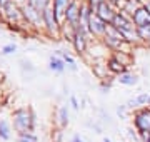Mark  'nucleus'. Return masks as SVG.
<instances>
[{"label": "nucleus", "mask_w": 150, "mask_h": 142, "mask_svg": "<svg viewBox=\"0 0 150 142\" xmlns=\"http://www.w3.org/2000/svg\"><path fill=\"white\" fill-rule=\"evenodd\" d=\"M0 13L8 23H20L23 20V13H22V7L17 2H10L5 7L0 9Z\"/></svg>", "instance_id": "f257e3e1"}, {"label": "nucleus", "mask_w": 150, "mask_h": 142, "mask_svg": "<svg viewBox=\"0 0 150 142\" xmlns=\"http://www.w3.org/2000/svg\"><path fill=\"white\" fill-rule=\"evenodd\" d=\"M22 7V13H23V20L33 27H42L43 25V12L37 10L35 7H32L30 4H23Z\"/></svg>", "instance_id": "f03ea898"}, {"label": "nucleus", "mask_w": 150, "mask_h": 142, "mask_svg": "<svg viewBox=\"0 0 150 142\" xmlns=\"http://www.w3.org/2000/svg\"><path fill=\"white\" fill-rule=\"evenodd\" d=\"M82 2L83 0H74L72 4H70L69 10L65 13V22L72 25V27L77 30V28L80 27V22H82Z\"/></svg>", "instance_id": "7ed1b4c3"}, {"label": "nucleus", "mask_w": 150, "mask_h": 142, "mask_svg": "<svg viewBox=\"0 0 150 142\" xmlns=\"http://www.w3.org/2000/svg\"><path fill=\"white\" fill-rule=\"evenodd\" d=\"M43 27L47 28L48 33H52V35H59L60 30H62V23L55 17V12L52 9V5L43 10Z\"/></svg>", "instance_id": "20e7f679"}, {"label": "nucleus", "mask_w": 150, "mask_h": 142, "mask_svg": "<svg viewBox=\"0 0 150 142\" xmlns=\"http://www.w3.org/2000/svg\"><path fill=\"white\" fill-rule=\"evenodd\" d=\"M107 25H108L107 22H103L95 12H92L90 18H88V23H87V30H88V33H92L93 37H105Z\"/></svg>", "instance_id": "39448f33"}, {"label": "nucleus", "mask_w": 150, "mask_h": 142, "mask_svg": "<svg viewBox=\"0 0 150 142\" xmlns=\"http://www.w3.org/2000/svg\"><path fill=\"white\" fill-rule=\"evenodd\" d=\"M93 12H95L97 15L102 18L103 22H107V23H112L113 20V17L117 15V9L108 2V0H105V2H102L100 5H97L95 9H93Z\"/></svg>", "instance_id": "423d86ee"}, {"label": "nucleus", "mask_w": 150, "mask_h": 142, "mask_svg": "<svg viewBox=\"0 0 150 142\" xmlns=\"http://www.w3.org/2000/svg\"><path fill=\"white\" fill-rule=\"evenodd\" d=\"M135 127L140 134H150V109H140L135 112Z\"/></svg>", "instance_id": "0eeeda50"}, {"label": "nucleus", "mask_w": 150, "mask_h": 142, "mask_svg": "<svg viewBox=\"0 0 150 142\" xmlns=\"http://www.w3.org/2000/svg\"><path fill=\"white\" fill-rule=\"evenodd\" d=\"M13 119H15V127L18 131H30L32 127V117L25 109H20L17 110L13 114Z\"/></svg>", "instance_id": "6e6552de"}, {"label": "nucleus", "mask_w": 150, "mask_h": 142, "mask_svg": "<svg viewBox=\"0 0 150 142\" xmlns=\"http://www.w3.org/2000/svg\"><path fill=\"white\" fill-rule=\"evenodd\" d=\"M87 28L83 27H79L77 28V32H75L74 38H72V44H74L75 50L79 52V54H83L87 49Z\"/></svg>", "instance_id": "1a4fd4ad"}, {"label": "nucleus", "mask_w": 150, "mask_h": 142, "mask_svg": "<svg viewBox=\"0 0 150 142\" xmlns=\"http://www.w3.org/2000/svg\"><path fill=\"white\" fill-rule=\"evenodd\" d=\"M72 2L74 0H52V9H54L55 17L59 18L60 23H65V13H67Z\"/></svg>", "instance_id": "9d476101"}, {"label": "nucleus", "mask_w": 150, "mask_h": 142, "mask_svg": "<svg viewBox=\"0 0 150 142\" xmlns=\"http://www.w3.org/2000/svg\"><path fill=\"white\" fill-rule=\"evenodd\" d=\"M149 104H150V94L144 92V94H140V95H137L135 99L129 100L127 107H139V105H149Z\"/></svg>", "instance_id": "9b49d317"}, {"label": "nucleus", "mask_w": 150, "mask_h": 142, "mask_svg": "<svg viewBox=\"0 0 150 142\" xmlns=\"http://www.w3.org/2000/svg\"><path fill=\"white\" fill-rule=\"evenodd\" d=\"M48 67H50V70L54 72H64L65 70V60L62 57H50L48 60Z\"/></svg>", "instance_id": "f8f14e48"}, {"label": "nucleus", "mask_w": 150, "mask_h": 142, "mask_svg": "<svg viewBox=\"0 0 150 142\" xmlns=\"http://www.w3.org/2000/svg\"><path fill=\"white\" fill-rule=\"evenodd\" d=\"M118 82L122 84V85H135V84L139 82V77L135 75V74H130V72H123L118 75Z\"/></svg>", "instance_id": "ddd939ff"}, {"label": "nucleus", "mask_w": 150, "mask_h": 142, "mask_svg": "<svg viewBox=\"0 0 150 142\" xmlns=\"http://www.w3.org/2000/svg\"><path fill=\"white\" fill-rule=\"evenodd\" d=\"M107 69H108L110 72H115V74H118V75L125 72V65H122V64H120V62H118V60L115 59V57H112V59L108 60Z\"/></svg>", "instance_id": "4468645a"}, {"label": "nucleus", "mask_w": 150, "mask_h": 142, "mask_svg": "<svg viewBox=\"0 0 150 142\" xmlns=\"http://www.w3.org/2000/svg\"><path fill=\"white\" fill-rule=\"evenodd\" d=\"M27 4H30L32 7H35L37 10L43 12L47 7L52 5V0H27Z\"/></svg>", "instance_id": "2eb2a0df"}, {"label": "nucleus", "mask_w": 150, "mask_h": 142, "mask_svg": "<svg viewBox=\"0 0 150 142\" xmlns=\"http://www.w3.org/2000/svg\"><path fill=\"white\" fill-rule=\"evenodd\" d=\"M140 42H147L150 44V25H144V27H137Z\"/></svg>", "instance_id": "dca6fc26"}, {"label": "nucleus", "mask_w": 150, "mask_h": 142, "mask_svg": "<svg viewBox=\"0 0 150 142\" xmlns=\"http://www.w3.org/2000/svg\"><path fill=\"white\" fill-rule=\"evenodd\" d=\"M0 139H4V141L10 139V126L7 120H0Z\"/></svg>", "instance_id": "f3484780"}, {"label": "nucleus", "mask_w": 150, "mask_h": 142, "mask_svg": "<svg viewBox=\"0 0 150 142\" xmlns=\"http://www.w3.org/2000/svg\"><path fill=\"white\" fill-rule=\"evenodd\" d=\"M113 57L122 64V65H129L130 64V55H129V52H122V50H115V54H113Z\"/></svg>", "instance_id": "a211bd4d"}, {"label": "nucleus", "mask_w": 150, "mask_h": 142, "mask_svg": "<svg viewBox=\"0 0 150 142\" xmlns=\"http://www.w3.org/2000/svg\"><path fill=\"white\" fill-rule=\"evenodd\" d=\"M59 55L65 60V64H69V67L72 69V70L77 69V67H75V62H74V57H72L70 54H67V52H64V50H59Z\"/></svg>", "instance_id": "6ab92c4d"}, {"label": "nucleus", "mask_w": 150, "mask_h": 142, "mask_svg": "<svg viewBox=\"0 0 150 142\" xmlns=\"http://www.w3.org/2000/svg\"><path fill=\"white\" fill-rule=\"evenodd\" d=\"M18 142H37V137L28 134V132H22L18 137Z\"/></svg>", "instance_id": "aec40b11"}, {"label": "nucleus", "mask_w": 150, "mask_h": 142, "mask_svg": "<svg viewBox=\"0 0 150 142\" xmlns=\"http://www.w3.org/2000/svg\"><path fill=\"white\" fill-rule=\"evenodd\" d=\"M67 122H69V110H67V107H62L60 109V124L62 126H67Z\"/></svg>", "instance_id": "412c9836"}, {"label": "nucleus", "mask_w": 150, "mask_h": 142, "mask_svg": "<svg viewBox=\"0 0 150 142\" xmlns=\"http://www.w3.org/2000/svg\"><path fill=\"white\" fill-rule=\"evenodd\" d=\"M15 50H17V45L15 44H8V45H4V47H2V52H0V54L8 55V54H13Z\"/></svg>", "instance_id": "4be33fe9"}, {"label": "nucleus", "mask_w": 150, "mask_h": 142, "mask_svg": "<svg viewBox=\"0 0 150 142\" xmlns=\"http://www.w3.org/2000/svg\"><path fill=\"white\" fill-rule=\"evenodd\" d=\"M108 2H110V4H112V5L115 7V9H117V10H122L127 0H108Z\"/></svg>", "instance_id": "5701e85b"}, {"label": "nucleus", "mask_w": 150, "mask_h": 142, "mask_svg": "<svg viewBox=\"0 0 150 142\" xmlns=\"http://www.w3.org/2000/svg\"><path fill=\"white\" fill-rule=\"evenodd\" d=\"M87 4H88V5L92 7V10H93V9H95L97 5H100V4H102V2H105V0H85Z\"/></svg>", "instance_id": "b1692460"}, {"label": "nucleus", "mask_w": 150, "mask_h": 142, "mask_svg": "<svg viewBox=\"0 0 150 142\" xmlns=\"http://www.w3.org/2000/svg\"><path fill=\"white\" fill-rule=\"evenodd\" d=\"M70 102H72V105H74V109H79V102H77V99L75 97L70 99Z\"/></svg>", "instance_id": "393cba45"}, {"label": "nucleus", "mask_w": 150, "mask_h": 142, "mask_svg": "<svg viewBox=\"0 0 150 142\" xmlns=\"http://www.w3.org/2000/svg\"><path fill=\"white\" fill-rule=\"evenodd\" d=\"M10 2H13V0H0V9H2V7H5L7 4H10Z\"/></svg>", "instance_id": "a878e982"}, {"label": "nucleus", "mask_w": 150, "mask_h": 142, "mask_svg": "<svg viewBox=\"0 0 150 142\" xmlns=\"http://www.w3.org/2000/svg\"><path fill=\"white\" fill-rule=\"evenodd\" d=\"M144 7H145V9H147V10L150 12V0H147V2H145V4H144Z\"/></svg>", "instance_id": "bb28decb"}, {"label": "nucleus", "mask_w": 150, "mask_h": 142, "mask_svg": "<svg viewBox=\"0 0 150 142\" xmlns=\"http://www.w3.org/2000/svg\"><path fill=\"white\" fill-rule=\"evenodd\" d=\"M13 2H17L18 5H23V4H27V0H13Z\"/></svg>", "instance_id": "cd10ccee"}, {"label": "nucleus", "mask_w": 150, "mask_h": 142, "mask_svg": "<svg viewBox=\"0 0 150 142\" xmlns=\"http://www.w3.org/2000/svg\"><path fill=\"white\" fill-rule=\"evenodd\" d=\"M74 142H83V141H82L79 136H75V137H74Z\"/></svg>", "instance_id": "c85d7f7f"}, {"label": "nucleus", "mask_w": 150, "mask_h": 142, "mask_svg": "<svg viewBox=\"0 0 150 142\" xmlns=\"http://www.w3.org/2000/svg\"><path fill=\"white\" fill-rule=\"evenodd\" d=\"M103 142H110V139H105V141H103Z\"/></svg>", "instance_id": "c756f323"}]
</instances>
